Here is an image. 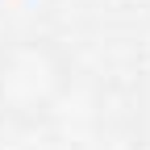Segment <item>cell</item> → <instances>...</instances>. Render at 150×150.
Wrapping results in <instances>:
<instances>
[{
	"instance_id": "cell-1",
	"label": "cell",
	"mask_w": 150,
	"mask_h": 150,
	"mask_svg": "<svg viewBox=\"0 0 150 150\" xmlns=\"http://www.w3.org/2000/svg\"><path fill=\"white\" fill-rule=\"evenodd\" d=\"M71 88V59L50 38H13L0 46V112L8 121H46Z\"/></svg>"
}]
</instances>
